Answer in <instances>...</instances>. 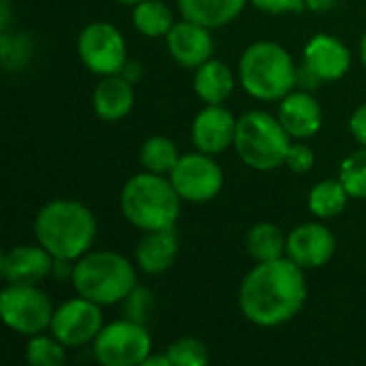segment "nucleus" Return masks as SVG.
<instances>
[{
	"mask_svg": "<svg viewBox=\"0 0 366 366\" xmlns=\"http://www.w3.org/2000/svg\"><path fill=\"white\" fill-rule=\"evenodd\" d=\"M302 66L320 81H339L352 69L350 47L335 34H313L302 49Z\"/></svg>",
	"mask_w": 366,
	"mask_h": 366,
	"instance_id": "ddd939ff",
	"label": "nucleus"
},
{
	"mask_svg": "<svg viewBox=\"0 0 366 366\" xmlns=\"http://www.w3.org/2000/svg\"><path fill=\"white\" fill-rule=\"evenodd\" d=\"M234 88H236L234 71L217 58L206 60L193 73V92L204 105L225 103L232 97Z\"/></svg>",
	"mask_w": 366,
	"mask_h": 366,
	"instance_id": "aec40b11",
	"label": "nucleus"
},
{
	"mask_svg": "<svg viewBox=\"0 0 366 366\" xmlns=\"http://www.w3.org/2000/svg\"><path fill=\"white\" fill-rule=\"evenodd\" d=\"M339 0H305V6L307 11H313V13H328L337 6Z\"/></svg>",
	"mask_w": 366,
	"mask_h": 366,
	"instance_id": "72a5a7b5",
	"label": "nucleus"
},
{
	"mask_svg": "<svg viewBox=\"0 0 366 366\" xmlns=\"http://www.w3.org/2000/svg\"><path fill=\"white\" fill-rule=\"evenodd\" d=\"M9 15H11V4L9 0H0V28H9Z\"/></svg>",
	"mask_w": 366,
	"mask_h": 366,
	"instance_id": "e433bc0d",
	"label": "nucleus"
},
{
	"mask_svg": "<svg viewBox=\"0 0 366 366\" xmlns=\"http://www.w3.org/2000/svg\"><path fill=\"white\" fill-rule=\"evenodd\" d=\"M103 307L84 298L75 296L64 300L60 307H56L49 332L69 350L84 347L97 339L103 324Z\"/></svg>",
	"mask_w": 366,
	"mask_h": 366,
	"instance_id": "9b49d317",
	"label": "nucleus"
},
{
	"mask_svg": "<svg viewBox=\"0 0 366 366\" xmlns=\"http://www.w3.org/2000/svg\"><path fill=\"white\" fill-rule=\"evenodd\" d=\"M360 60H362V66L366 69V30L362 39H360Z\"/></svg>",
	"mask_w": 366,
	"mask_h": 366,
	"instance_id": "4c0bfd02",
	"label": "nucleus"
},
{
	"mask_svg": "<svg viewBox=\"0 0 366 366\" xmlns=\"http://www.w3.org/2000/svg\"><path fill=\"white\" fill-rule=\"evenodd\" d=\"M182 199L169 176L139 172L131 176L120 191V212L129 225L139 232L176 227Z\"/></svg>",
	"mask_w": 366,
	"mask_h": 366,
	"instance_id": "7ed1b4c3",
	"label": "nucleus"
},
{
	"mask_svg": "<svg viewBox=\"0 0 366 366\" xmlns=\"http://www.w3.org/2000/svg\"><path fill=\"white\" fill-rule=\"evenodd\" d=\"M165 354L169 356L172 366H204L210 360L208 345L195 337H180L167 345Z\"/></svg>",
	"mask_w": 366,
	"mask_h": 366,
	"instance_id": "cd10ccee",
	"label": "nucleus"
},
{
	"mask_svg": "<svg viewBox=\"0 0 366 366\" xmlns=\"http://www.w3.org/2000/svg\"><path fill=\"white\" fill-rule=\"evenodd\" d=\"M124 302H127V313H129V317L144 324V320H146V315H148V311H150V305H152L150 292H148L146 287H139V285H137V287L129 294V298H127Z\"/></svg>",
	"mask_w": 366,
	"mask_h": 366,
	"instance_id": "7c9ffc66",
	"label": "nucleus"
},
{
	"mask_svg": "<svg viewBox=\"0 0 366 366\" xmlns=\"http://www.w3.org/2000/svg\"><path fill=\"white\" fill-rule=\"evenodd\" d=\"M120 73H122L131 84H135V81L142 79V64H137V62H133V60H127V64L122 66Z\"/></svg>",
	"mask_w": 366,
	"mask_h": 366,
	"instance_id": "f704fd0d",
	"label": "nucleus"
},
{
	"mask_svg": "<svg viewBox=\"0 0 366 366\" xmlns=\"http://www.w3.org/2000/svg\"><path fill=\"white\" fill-rule=\"evenodd\" d=\"M150 352L148 328L131 317L105 324L92 341L94 360L103 366H142Z\"/></svg>",
	"mask_w": 366,
	"mask_h": 366,
	"instance_id": "0eeeda50",
	"label": "nucleus"
},
{
	"mask_svg": "<svg viewBox=\"0 0 366 366\" xmlns=\"http://www.w3.org/2000/svg\"><path fill=\"white\" fill-rule=\"evenodd\" d=\"M178 159H180V152H178L176 142L165 135H150L148 139H144L139 148V163L146 172L167 176L178 163Z\"/></svg>",
	"mask_w": 366,
	"mask_h": 366,
	"instance_id": "393cba45",
	"label": "nucleus"
},
{
	"mask_svg": "<svg viewBox=\"0 0 366 366\" xmlns=\"http://www.w3.org/2000/svg\"><path fill=\"white\" fill-rule=\"evenodd\" d=\"M337 253L335 234L317 219L296 225L285 240V257L302 270H317L330 264Z\"/></svg>",
	"mask_w": 366,
	"mask_h": 366,
	"instance_id": "f8f14e48",
	"label": "nucleus"
},
{
	"mask_svg": "<svg viewBox=\"0 0 366 366\" xmlns=\"http://www.w3.org/2000/svg\"><path fill=\"white\" fill-rule=\"evenodd\" d=\"M167 176L180 199L189 204L212 202L221 193L225 182L223 167L219 165V161L212 154L199 150L180 154L178 163Z\"/></svg>",
	"mask_w": 366,
	"mask_h": 366,
	"instance_id": "9d476101",
	"label": "nucleus"
},
{
	"mask_svg": "<svg viewBox=\"0 0 366 366\" xmlns=\"http://www.w3.org/2000/svg\"><path fill=\"white\" fill-rule=\"evenodd\" d=\"M77 56L81 64L99 77L120 73L129 60L124 36L109 21H90L79 30Z\"/></svg>",
	"mask_w": 366,
	"mask_h": 366,
	"instance_id": "1a4fd4ad",
	"label": "nucleus"
},
{
	"mask_svg": "<svg viewBox=\"0 0 366 366\" xmlns=\"http://www.w3.org/2000/svg\"><path fill=\"white\" fill-rule=\"evenodd\" d=\"M165 47L172 60L184 69H197L214 54L212 30L191 19H178L165 34Z\"/></svg>",
	"mask_w": 366,
	"mask_h": 366,
	"instance_id": "dca6fc26",
	"label": "nucleus"
},
{
	"mask_svg": "<svg viewBox=\"0 0 366 366\" xmlns=\"http://www.w3.org/2000/svg\"><path fill=\"white\" fill-rule=\"evenodd\" d=\"M34 238L58 264H73L86 255L97 240L94 212L77 202L58 197L43 204L34 217Z\"/></svg>",
	"mask_w": 366,
	"mask_h": 366,
	"instance_id": "f03ea898",
	"label": "nucleus"
},
{
	"mask_svg": "<svg viewBox=\"0 0 366 366\" xmlns=\"http://www.w3.org/2000/svg\"><path fill=\"white\" fill-rule=\"evenodd\" d=\"M315 165V152L309 144L305 142H292L287 157H285V167L294 174H307Z\"/></svg>",
	"mask_w": 366,
	"mask_h": 366,
	"instance_id": "c756f323",
	"label": "nucleus"
},
{
	"mask_svg": "<svg viewBox=\"0 0 366 366\" xmlns=\"http://www.w3.org/2000/svg\"><path fill=\"white\" fill-rule=\"evenodd\" d=\"M238 81L257 101L274 103L298 86V69L292 54L277 41H255L238 60Z\"/></svg>",
	"mask_w": 366,
	"mask_h": 366,
	"instance_id": "20e7f679",
	"label": "nucleus"
},
{
	"mask_svg": "<svg viewBox=\"0 0 366 366\" xmlns=\"http://www.w3.org/2000/svg\"><path fill=\"white\" fill-rule=\"evenodd\" d=\"M350 199L352 197L339 178H326V180H320L311 187L309 197H307V206L315 219L330 221V219H337L339 214L345 212Z\"/></svg>",
	"mask_w": 366,
	"mask_h": 366,
	"instance_id": "4be33fe9",
	"label": "nucleus"
},
{
	"mask_svg": "<svg viewBox=\"0 0 366 366\" xmlns=\"http://www.w3.org/2000/svg\"><path fill=\"white\" fill-rule=\"evenodd\" d=\"M290 133L279 122L277 114L251 109L238 118L234 150L240 161L255 172H272L285 167V157L292 146Z\"/></svg>",
	"mask_w": 366,
	"mask_h": 366,
	"instance_id": "423d86ee",
	"label": "nucleus"
},
{
	"mask_svg": "<svg viewBox=\"0 0 366 366\" xmlns=\"http://www.w3.org/2000/svg\"><path fill=\"white\" fill-rule=\"evenodd\" d=\"M66 345H62L51 332L28 337L26 362L32 366H60L66 362Z\"/></svg>",
	"mask_w": 366,
	"mask_h": 366,
	"instance_id": "a878e982",
	"label": "nucleus"
},
{
	"mask_svg": "<svg viewBox=\"0 0 366 366\" xmlns=\"http://www.w3.org/2000/svg\"><path fill=\"white\" fill-rule=\"evenodd\" d=\"M337 178L343 182L352 199H366V148L358 146V150L341 161Z\"/></svg>",
	"mask_w": 366,
	"mask_h": 366,
	"instance_id": "bb28decb",
	"label": "nucleus"
},
{
	"mask_svg": "<svg viewBox=\"0 0 366 366\" xmlns=\"http://www.w3.org/2000/svg\"><path fill=\"white\" fill-rule=\"evenodd\" d=\"M249 2L268 15H287V13L307 11L305 0H249Z\"/></svg>",
	"mask_w": 366,
	"mask_h": 366,
	"instance_id": "2f4dec72",
	"label": "nucleus"
},
{
	"mask_svg": "<svg viewBox=\"0 0 366 366\" xmlns=\"http://www.w3.org/2000/svg\"><path fill=\"white\" fill-rule=\"evenodd\" d=\"M305 272L285 255L257 262L238 287V307L244 320L259 328H277L292 322L309 296Z\"/></svg>",
	"mask_w": 366,
	"mask_h": 366,
	"instance_id": "f257e3e1",
	"label": "nucleus"
},
{
	"mask_svg": "<svg viewBox=\"0 0 366 366\" xmlns=\"http://www.w3.org/2000/svg\"><path fill=\"white\" fill-rule=\"evenodd\" d=\"M135 105L133 84L122 75H103L92 90V109L94 116L103 122H118L131 114Z\"/></svg>",
	"mask_w": 366,
	"mask_h": 366,
	"instance_id": "6ab92c4d",
	"label": "nucleus"
},
{
	"mask_svg": "<svg viewBox=\"0 0 366 366\" xmlns=\"http://www.w3.org/2000/svg\"><path fill=\"white\" fill-rule=\"evenodd\" d=\"M54 311L56 307L51 305V298L39 285L4 283L0 292V313L4 324L26 339L49 332Z\"/></svg>",
	"mask_w": 366,
	"mask_h": 366,
	"instance_id": "6e6552de",
	"label": "nucleus"
},
{
	"mask_svg": "<svg viewBox=\"0 0 366 366\" xmlns=\"http://www.w3.org/2000/svg\"><path fill=\"white\" fill-rule=\"evenodd\" d=\"M236 124L238 118L223 103L204 105V109H199L191 122V142L195 150L217 157L234 148Z\"/></svg>",
	"mask_w": 366,
	"mask_h": 366,
	"instance_id": "4468645a",
	"label": "nucleus"
},
{
	"mask_svg": "<svg viewBox=\"0 0 366 366\" xmlns=\"http://www.w3.org/2000/svg\"><path fill=\"white\" fill-rule=\"evenodd\" d=\"M133 28L146 39H165L174 26V13L163 0H142L131 11Z\"/></svg>",
	"mask_w": 366,
	"mask_h": 366,
	"instance_id": "b1692460",
	"label": "nucleus"
},
{
	"mask_svg": "<svg viewBox=\"0 0 366 366\" xmlns=\"http://www.w3.org/2000/svg\"><path fill=\"white\" fill-rule=\"evenodd\" d=\"M277 118L292 139L305 142L320 133L324 124V109L309 90H292L279 101Z\"/></svg>",
	"mask_w": 366,
	"mask_h": 366,
	"instance_id": "f3484780",
	"label": "nucleus"
},
{
	"mask_svg": "<svg viewBox=\"0 0 366 366\" xmlns=\"http://www.w3.org/2000/svg\"><path fill=\"white\" fill-rule=\"evenodd\" d=\"M249 0H176L184 19L202 24L210 30L232 24L244 11Z\"/></svg>",
	"mask_w": 366,
	"mask_h": 366,
	"instance_id": "412c9836",
	"label": "nucleus"
},
{
	"mask_svg": "<svg viewBox=\"0 0 366 366\" xmlns=\"http://www.w3.org/2000/svg\"><path fill=\"white\" fill-rule=\"evenodd\" d=\"M58 262L54 255L36 244H19L2 253L0 277L9 285H39L45 281Z\"/></svg>",
	"mask_w": 366,
	"mask_h": 366,
	"instance_id": "2eb2a0df",
	"label": "nucleus"
},
{
	"mask_svg": "<svg viewBox=\"0 0 366 366\" xmlns=\"http://www.w3.org/2000/svg\"><path fill=\"white\" fill-rule=\"evenodd\" d=\"M285 240H287V236L281 232V227L277 223L259 221L249 227L244 244H247L249 257L257 264V262H270V259L283 257Z\"/></svg>",
	"mask_w": 366,
	"mask_h": 366,
	"instance_id": "5701e85b",
	"label": "nucleus"
},
{
	"mask_svg": "<svg viewBox=\"0 0 366 366\" xmlns=\"http://www.w3.org/2000/svg\"><path fill=\"white\" fill-rule=\"evenodd\" d=\"M71 283L77 296L101 307H114L137 287V266L116 251H88L71 266Z\"/></svg>",
	"mask_w": 366,
	"mask_h": 366,
	"instance_id": "39448f33",
	"label": "nucleus"
},
{
	"mask_svg": "<svg viewBox=\"0 0 366 366\" xmlns=\"http://www.w3.org/2000/svg\"><path fill=\"white\" fill-rule=\"evenodd\" d=\"M178 249H180V240L176 227L142 232V238L133 251V262L137 270H142L144 274L157 277L174 266L178 257Z\"/></svg>",
	"mask_w": 366,
	"mask_h": 366,
	"instance_id": "a211bd4d",
	"label": "nucleus"
},
{
	"mask_svg": "<svg viewBox=\"0 0 366 366\" xmlns=\"http://www.w3.org/2000/svg\"><path fill=\"white\" fill-rule=\"evenodd\" d=\"M0 51H2V64H4V69H21L30 60V56H32V43L24 34L11 36L9 30H2Z\"/></svg>",
	"mask_w": 366,
	"mask_h": 366,
	"instance_id": "c85d7f7f",
	"label": "nucleus"
},
{
	"mask_svg": "<svg viewBox=\"0 0 366 366\" xmlns=\"http://www.w3.org/2000/svg\"><path fill=\"white\" fill-rule=\"evenodd\" d=\"M347 124H350V133H352L354 142H356L358 146L366 148V103L358 105V107L352 112Z\"/></svg>",
	"mask_w": 366,
	"mask_h": 366,
	"instance_id": "473e14b6",
	"label": "nucleus"
},
{
	"mask_svg": "<svg viewBox=\"0 0 366 366\" xmlns=\"http://www.w3.org/2000/svg\"><path fill=\"white\" fill-rule=\"evenodd\" d=\"M114 2H118V4H127V6H135L137 2H142V0H114Z\"/></svg>",
	"mask_w": 366,
	"mask_h": 366,
	"instance_id": "58836bf2",
	"label": "nucleus"
},
{
	"mask_svg": "<svg viewBox=\"0 0 366 366\" xmlns=\"http://www.w3.org/2000/svg\"><path fill=\"white\" fill-rule=\"evenodd\" d=\"M142 366H172V360H169V356L163 352V354H148V358L142 362Z\"/></svg>",
	"mask_w": 366,
	"mask_h": 366,
	"instance_id": "c9c22d12",
	"label": "nucleus"
}]
</instances>
